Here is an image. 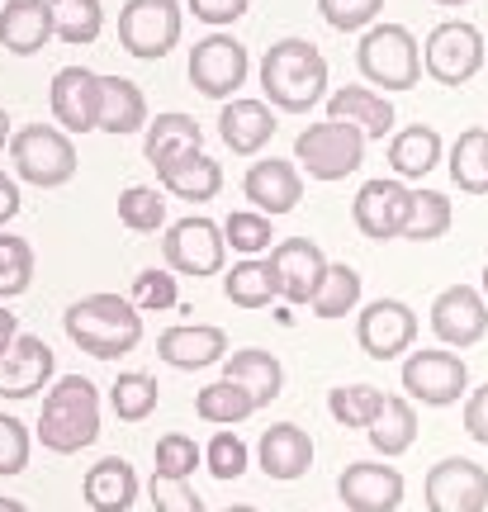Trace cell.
<instances>
[{
	"label": "cell",
	"instance_id": "obj_1",
	"mask_svg": "<svg viewBox=\"0 0 488 512\" xmlns=\"http://www.w3.org/2000/svg\"><path fill=\"white\" fill-rule=\"evenodd\" d=\"M261 91H266V105L285 114L313 110L327 95V57L318 53V43L294 34L275 38L261 57Z\"/></svg>",
	"mask_w": 488,
	"mask_h": 512
},
{
	"label": "cell",
	"instance_id": "obj_2",
	"mask_svg": "<svg viewBox=\"0 0 488 512\" xmlns=\"http://www.w3.org/2000/svg\"><path fill=\"white\" fill-rule=\"evenodd\" d=\"M62 328L95 361H119L143 342V313L124 294H86L62 313Z\"/></svg>",
	"mask_w": 488,
	"mask_h": 512
},
{
	"label": "cell",
	"instance_id": "obj_3",
	"mask_svg": "<svg viewBox=\"0 0 488 512\" xmlns=\"http://www.w3.org/2000/svg\"><path fill=\"white\" fill-rule=\"evenodd\" d=\"M100 437V389L86 375H62L43 399L38 441L57 456H76Z\"/></svg>",
	"mask_w": 488,
	"mask_h": 512
},
{
	"label": "cell",
	"instance_id": "obj_4",
	"mask_svg": "<svg viewBox=\"0 0 488 512\" xmlns=\"http://www.w3.org/2000/svg\"><path fill=\"white\" fill-rule=\"evenodd\" d=\"M356 62H361V76L370 86L413 91L417 76H422V43L413 38L408 24H375V29L361 34Z\"/></svg>",
	"mask_w": 488,
	"mask_h": 512
},
{
	"label": "cell",
	"instance_id": "obj_5",
	"mask_svg": "<svg viewBox=\"0 0 488 512\" xmlns=\"http://www.w3.org/2000/svg\"><path fill=\"white\" fill-rule=\"evenodd\" d=\"M10 162H15L19 181L53 190V185H67L76 176V143L57 124H24L10 138Z\"/></svg>",
	"mask_w": 488,
	"mask_h": 512
},
{
	"label": "cell",
	"instance_id": "obj_6",
	"mask_svg": "<svg viewBox=\"0 0 488 512\" xmlns=\"http://www.w3.org/2000/svg\"><path fill=\"white\" fill-rule=\"evenodd\" d=\"M361 157H365V133L356 124H342V119L308 124L294 138V162L313 181H342V176H351L361 166Z\"/></svg>",
	"mask_w": 488,
	"mask_h": 512
},
{
	"label": "cell",
	"instance_id": "obj_7",
	"mask_svg": "<svg viewBox=\"0 0 488 512\" xmlns=\"http://www.w3.org/2000/svg\"><path fill=\"white\" fill-rule=\"evenodd\" d=\"M484 57L488 43L470 19H441L422 43V72L441 81V86H465L484 67Z\"/></svg>",
	"mask_w": 488,
	"mask_h": 512
},
{
	"label": "cell",
	"instance_id": "obj_8",
	"mask_svg": "<svg viewBox=\"0 0 488 512\" xmlns=\"http://www.w3.org/2000/svg\"><path fill=\"white\" fill-rule=\"evenodd\" d=\"M247 72H252V57H247V48L237 43L233 34H223V29H214V34H204L190 48V86H195L199 95H209V100H237V86L247 81Z\"/></svg>",
	"mask_w": 488,
	"mask_h": 512
},
{
	"label": "cell",
	"instance_id": "obj_9",
	"mask_svg": "<svg viewBox=\"0 0 488 512\" xmlns=\"http://www.w3.org/2000/svg\"><path fill=\"white\" fill-rule=\"evenodd\" d=\"M119 43L124 53L157 62L181 43V5L176 0H128L119 10Z\"/></svg>",
	"mask_w": 488,
	"mask_h": 512
},
{
	"label": "cell",
	"instance_id": "obj_10",
	"mask_svg": "<svg viewBox=\"0 0 488 512\" xmlns=\"http://www.w3.org/2000/svg\"><path fill=\"white\" fill-rule=\"evenodd\" d=\"M162 256L176 275H218L223 271V256H228V238L214 219L204 214H190V219H176L162 238Z\"/></svg>",
	"mask_w": 488,
	"mask_h": 512
},
{
	"label": "cell",
	"instance_id": "obj_11",
	"mask_svg": "<svg viewBox=\"0 0 488 512\" xmlns=\"http://www.w3.org/2000/svg\"><path fill=\"white\" fill-rule=\"evenodd\" d=\"M408 214H413V190L398 181V176H375V181H365L361 190H356V200H351L356 228L375 242L403 238Z\"/></svg>",
	"mask_w": 488,
	"mask_h": 512
},
{
	"label": "cell",
	"instance_id": "obj_12",
	"mask_svg": "<svg viewBox=\"0 0 488 512\" xmlns=\"http://www.w3.org/2000/svg\"><path fill=\"white\" fill-rule=\"evenodd\" d=\"M403 389L417 403L446 408V403H460V394L470 389V366L455 351H413L403 361Z\"/></svg>",
	"mask_w": 488,
	"mask_h": 512
},
{
	"label": "cell",
	"instance_id": "obj_13",
	"mask_svg": "<svg viewBox=\"0 0 488 512\" xmlns=\"http://www.w3.org/2000/svg\"><path fill=\"white\" fill-rule=\"evenodd\" d=\"M427 508L432 512H484L488 508V470L465 456H446L427 470Z\"/></svg>",
	"mask_w": 488,
	"mask_h": 512
},
{
	"label": "cell",
	"instance_id": "obj_14",
	"mask_svg": "<svg viewBox=\"0 0 488 512\" xmlns=\"http://www.w3.org/2000/svg\"><path fill=\"white\" fill-rule=\"evenodd\" d=\"M417 337V313L403 299H370L356 318V342L370 361H394L413 347Z\"/></svg>",
	"mask_w": 488,
	"mask_h": 512
},
{
	"label": "cell",
	"instance_id": "obj_15",
	"mask_svg": "<svg viewBox=\"0 0 488 512\" xmlns=\"http://www.w3.org/2000/svg\"><path fill=\"white\" fill-rule=\"evenodd\" d=\"M271 266H275V280H280V299H285V304H313V294L323 290L332 261H327L323 247L313 238H285L271 247Z\"/></svg>",
	"mask_w": 488,
	"mask_h": 512
},
{
	"label": "cell",
	"instance_id": "obj_16",
	"mask_svg": "<svg viewBox=\"0 0 488 512\" xmlns=\"http://www.w3.org/2000/svg\"><path fill=\"white\" fill-rule=\"evenodd\" d=\"M432 332L446 347H474L488 332V299L474 285H446L432 299Z\"/></svg>",
	"mask_w": 488,
	"mask_h": 512
},
{
	"label": "cell",
	"instance_id": "obj_17",
	"mask_svg": "<svg viewBox=\"0 0 488 512\" xmlns=\"http://www.w3.org/2000/svg\"><path fill=\"white\" fill-rule=\"evenodd\" d=\"M337 498L346 503V512H398L403 475L380 460H351L337 479Z\"/></svg>",
	"mask_w": 488,
	"mask_h": 512
},
{
	"label": "cell",
	"instance_id": "obj_18",
	"mask_svg": "<svg viewBox=\"0 0 488 512\" xmlns=\"http://www.w3.org/2000/svg\"><path fill=\"white\" fill-rule=\"evenodd\" d=\"M53 119L67 133H95L100 128V72L91 67H62L48 86Z\"/></svg>",
	"mask_w": 488,
	"mask_h": 512
},
{
	"label": "cell",
	"instance_id": "obj_19",
	"mask_svg": "<svg viewBox=\"0 0 488 512\" xmlns=\"http://www.w3.org/2000/svg\"><path fill=\"white\" fill-rule=\"evenodd\" d=\"M242 195H247L252 209H261L266 219L290 214L294 204L304 200V171H299V162H285V157H261V162L247 166Z\"/></svg>",
	"mask_w": 488,
	"mask_h": 512
},
{
	"label": "cell",
	"instance_id": "obj_20",
	"mask_svg": "<svg viewBox=\"0 0 488 512\" xmlns=\"http://www.w3.org/2000/svg\"><path fill=\"white\" fill-rule=\"evenodd\" d=\"M48 380H53V347L34 332H19V342L0 356V399H34Z\"/></svg>",
	"mask_w": 488,
	"mask_h": 512
},
{
	"label": "cell",
	"instance_id": "obj_21",
	"mask_svg": "<svg viewBox=\"0 0 488 512\" xmlns=\"http://www.w3.org/2000/svg\"><path fill=\"white\" fill-rule=\"evenodd\" d=\"M157 356L176 370H204L228 361V332L214 323H176L157 337Z\"/></svg>",
	"mask_w": 488,
	"mask_h": 512
},
{
	"label": "cell",
	"instance_id": "obj_22",
	"mask_svg": "<svg viewBox=\"0 0 488 512\" xmlns=\"http://www.w3.org/2000/svg\"><path fill=\"white\" fill-rule=\"evenodd\" d=\"M218 133H223V143L233 147L237 157H256L275 138V105L237 95V100H228L218 110Z\"/></svg>",
	"mask_w": 488,
	"mask_h": 512
},
{
	"label": "cell",
	"instance_id": "obj_23",
	"mask_svg": "<svg viewBox=\"0 0 488 512\" xmlns=\"http://www.w3.org/2000/svg\"><path fill=\"white\" fill-rule=\"evenodd\" d=\"M53 34H57L53 0H5V10H0V48L5 53L29 57Z\"/></svg>",
	"mask_w": 488,
	"mask_h": 512
},
{
	"label": "cell",
	"instance_id": "obj_24",
	"mask_svg": "<svg viewBox=\"0 0 488 512\" xmlns=\"http://www.w3.org/2000/svg\"><path fill=\"white\" fill-rule=\"evenodd\" d=\"M256 460H261V470L266 479H299L308 475V465H313V437H308L299 422H275L266 427V437L256 446Z\"/></svg>",
	"mask_w": 488,
	"mask_h": 512
},
{
	"label": "cell",
	"instance_id": "obj_25",
	"mask_svg": "<svg viewBox=\"0 0 488 512\" xmlns=\"http://www.w3.org/2000/svg\"><path fill=\"white\" fill-rule=\"evenodd\" d=\"M81 498L95 512H128L138 503V470L119 456L95 460L91 470H86V479H81Z\"/></svg>",
	"mask_w": 488,
	"mask_h": 512
},
{
	"label": "cell",
	"instance_id": "obj_26",
	"mask_svg": "<svg viewBox=\"0 0 488 512\" xmlns=\"http://www.w3.org/2000/svg\"><path fill=\"white\" fill-rule=\"evenodd\" d=\"M185 152H204V128H199L190 114L166 110L143 128V157L157 166V171H162L166 162L185 157Z\"/></svg>",
	"mask_w": 488,
	"mask_h": 512
},
{
	"label": "cell",
	"instance_id": "obj_27",
	"mask_svg": "<svg viewBox=\"0 0 488 512\" xmlns=\"http://www.w3.org/2000/svg\"><path fill=\"white\" fill-rule=\"evenodd\" d=\"M147 95L138 81H128V76H100V133H114V138H124V133H138L147 128Z\"/></svg>",
	"mask_w": 488,
	"mask_h": 512
},
{
	"label": "cell",
	"instance_id": "obj_28",
	"mask_svg": "<svg viewBox=\"0 0 488 512\" xmlns=\"http://www.w3.org/2000/svg\"><path fill=\"white\" fill-rule=\"evenodd\" d=\"M327 119L356 124L365 138H384L394 128V105L384 95H375L370 86H342V91L327 95Z\"/></svg>",
	"mask_w": 488,
	"mask_h": 512
},
{
	"label": "cell",
	"instance_id": "obj_29",
	"mask_svg": "<svg viewBox=\"0 0 488 512\" xmlns=\"http://www.w3.org/2000/svg\"><path fill=\"white\" fill-rule=\"evenodd\" d=\"M157 181L176 200H214L218 190H223V166L209 152H185V157H176V162H166L157 171Z\"/></svg>",
	"mask_w": 488,
	"mask_h": 512
},
{
	"label": "cell",
	"instance_id": "obj_30",
	"mask_svg": "<svg viewBox=\"0 0 488 512\" xmlns=\"http://www.w3.org/2000/svg\"><path fill=\"white\" fill-rule=\"evenodd\" d=\"M441 162V133L432 124H408L389 138V166L398 181H422Z\"/></svg>",
	"mask_w": 488,
	"mask_h": 512
},
{
	"label": "cell",
	"instance_id": "obj_31",
	"mask_svg": "<svg viewBox=\"0 0 488 512\" xmlns=\"http://www.w3.org/2000/svg\"><path fill=\"white\" fill-rule=\"evenodd\" d=\"M223 380L252 389L256 403L266 408V403H275V399H280V389H285V366L275 361L271 351L247 347V351H233V356L223 361Z\"/></svg>",
	"mask_w": 488,
	"mask_h": 512
},
{
	"label": "cell",
	"instance_id": "obj_32",
	"mask_svg": "<svg viewBox=\"0 0 488 512\" xmlns=\"http://www.w3.org/2000/svg\"><path fill=\"white\" fill-rule=\"evenodd\" d=\"M223 294H228V304H237V309H266L271 299H280V280H275L271 256L266 261L261 256L237 261L233 271L223 275Z\"/></svg>",
	"mask_w": 488,
	"mask_h": 512
},
{
	"label": "cell",
	"instance_id": "obj_33",
	"mask_svg": "<svg viewBox=\"0 0 488 512\" xmlns=\"http://www.w3.org/2000/svg\"><path fill=\"white\" fill-rule=\"evenodd\" d=\"M365 437H370V446L380 451L384 460L389 456H403L408 446L417 441V413L408 399H398V394H384V408L375 413V422L365 427Z\"/></svg>",
	"mask_w": 488,
	"mask_h": 512
},
{
	"label": "cell",
	"instance_id": "obj_34",
	"mask_svg": "<svg viewBox=\"0 0 488 512\" xmlns=\"http://www.w3.org/2000/svg\"><path fill=\"white\" fill-rule=\"evenodd\" d=\"M256 408H261V403H256L252 389H242V384H233V380H214L195 394V418L214 422V427H233V422L252 418Z\"/></svg>",
	"mask_w": 488,
	"mask_h": 512
},
{
	"label": "cell",
	"instance_id": "obj_35",
	"mask_svg": "<svg viewBox=\"0 0 488 512\" xmlns=\"http://www.w3.org/2000/svg\"><path fill=\"white\" fill-rule=\"evenodd\" d=\"M451 181L465 195H488V128H465L451 147Z\"/></svg>",
	"mask_w": 488,
	"mask_h": 512
},
{
	"label": "cell",
	"instance_id": "obj_36",
	"mask_svg": "<svg viewBox=\"0 0 488 512\" xmlns=\"http://www.w3.org/2000/svg\"><path fill=\"white\" fill-rule=\"evenodd\" d=\"M356 304H361V271L346 266V261H332V266H327L323 290L313 294L308 309L318 313V318H346Z\"/></svg>",
	"mask_w": 488,
	"mask_h": 512
},
{
	"label": "cell",
	"instance_id": "obj_37",
	"mask_svg": "<svg viewBox=\"0 0 488 512\" xmlns=\"http://www.w3.org/2000/svg\"><path fill=\"white\" fill-rule=\"evenodd\" d=\"M109 408L114 418L124 422H143L157 413V380L147 370H124L119 380L109 384Z\"/></svg>",
	"mask_w": 488,
	"mask_h": 512
},
{
	"label": "cell",
	"instance_id": "obj_38",
	"mask_svg": "<svg viewBox=\"0 0 488 512\" xmlns=\"http://www.w3.org/2000/svg\"><path fill=\"white\" fill-rule=\"evenodd\" d=\"M53 19H57V38L62 43L86 48L105 29V5L100 0H53Z\"/></svg>",
	"mask_w": 488,
	"mask_h": 512
},
{
	"label": "cell",
	"instance_id": "obj_39",
	"mask_svg": "<svg viewBox=\"0 0 488 512\" xmlns=\"http://www.w3.org/2000/svg\"><path fill=\"white\" fill-rule=\"evenodd\" d=\"M380 408H384V394L375 384H337L327 394V413L342 422V427H370Z\"/></svg>",
	"mask_w": 488,
	"mask_h": 512
},
{
	"label": "cell",
	"instance_id": "obj_40",
	"mask_svg": "<svg viewBox=\"0 0 488 512\" xmlns=\"http://www.w3.org/2000/svg\"><path fill=\"white\" fill-rule=\"evenodd\" d=\"M119 223L133 233H157L166 223V200L157 185H128L119 190Z\"/></svg>",
	"mask_w": 488,
	"mask_h": 512
},
{
	"label": "cell",
	"instance_id": "obj_41",
	"mask_svg": "<svg viewBox=\"0 0 488 512\" xmlns=\"http://www.w3.org/2000/svg\"><path fill=\"white\" fill-rule=\"evenodd\" d=\"M451 228V200L441 190H413V214H408V228L403 238L408 242H436Z\"/></svg>",
	"mask_w": 488,
	"mask_h": 512
},
{
	"label": "cell",
	"instance_id": "obj_42",
	"mask_svg": "<svg viewBox=\"0 0 488 512\" xmlns=\"http://www.w3.org/2000/svg\"><path fill=\"white\" fill-rule=\"evenodd\" d=\"M34 285V247L15 233H0V299H15Z\"/></svg>",
	"mask_w": 488,
	"mask_h": 512
},
{
	"label": "cell",
	"instance_id": "obj_43",
	"mask_svg": "<svg viewBox=\"0 0 488 512\" xmlns=\"http://www.w3.org/2000/svg\"><path fill=\"white\" fill-rule=\"evenodd\" d=\"M223 238H228V247L242 256H256L271 247V219L261 214V209H233L228 219H223Z\"/></svg>",
	"mask_w": 488,
	"mask_h": 512
},
{
	"label": "cell",
	"instance_id": "obj_44",
	"mask_svg": "<svg viewBox=\"0 0 488 512\" xmlns=\"http://www.w3.org/2000/svg\"><path fill=\"white\" fill-rule=\"evenodd\" d=\"M199 460H204V451L195 446V437H185V432H166V437L157 441V470H152V475L190 479Z\"/></svg>",
	"mask_w": 488,
	"mask_h": 512
},
{
	"label": "cell",
	"instance_id": "obj_45",
	"mask_svg": "<svg viewBox=\"0 0 488 512\" xmlns=\"http://www.w3.org/2000/svg\"><path fill=\"white\" fill-rule=\"evenodd\" d=\"M176 299H181V290H176V275L171 271L133 275V304H138V313H166L176 309Z\"/></svg>",
	"mask_w": 488,
	"mask_h": 512
},
{
	"label": "cell",
	"instance_id": "obj_46",
	"mask_svg": "<svg viewBox=\"0 0 488 512\" xmlns=\"http://www.w3.org/2000/svg\"><path fill=\"white\" fill-rule=\"evenodd\" d=\"M204 465H209V475L214 479H242L247 475V446H242V437L237 432H218L209 446H204Z\"/></svg>",
	"mask_w": 488,
	"mask_h": 512
},
{
	"label": "cell",
	"instance_id": "obj_47",
	"mask_svg": "<svg viewBox=\"0 0 488 512\" xmlns=\"http://www.w3.org/2000/svg\"><path fill=\"white\" fill-rule=\"evenodd\" d=\"M318 10H323V19L332 24V29L356 34V29H375L384 0H318Z\"/></svg>",
	"mask_w": 488,
	"mask_h": 512
},
{
	"label": "cell",
	"instance_id": "obj_48",
	"mask_svg": "<svg viewBox=\"0 0 488 512\" xmlns=\"http://www.w3.org/2000/svg\"><path fill=\"white\" fill-rule=\"evenodd\" d=\"M147 498L157 512H204V498L195 494L190 479H171V475H152L147 479Z\"/></svg>",
	"mask_w": 488,
	"mask_h": 512
},
{
	"label": "cell",
	"instance_id": "obj_49",
	"mask_svg": "<svg viewBox=\"0 0 488 512\" xmlns=\"http://www.w3.org/2000/svg\"><path fill=\"white\" fill-rule=\"evenodd\" d=\"M29 465V427L15 413H0V475H19Z\"/></svg>",
	"mask_w": 488,
	"mask_h": 512
},
{
	"label": "cell",
	"instance_id": "obj_50",
	"mask_svg": "<svg viewBox=\"0 0 488 512\" xmlns=\"http://www.w3.org/2000/svg\"><path fill=\"white\" fill-rule=\"evenodd\" d=\"M247 5L252 0H190V10H195V19H204V24H214V29H223V24H233V19L247 15Z\"/></svg>",
	"mask_w": 488,
	"mask_h": 512
},
{
	"label": "cell",
	"instance_id": "obj_51",
	"mask_svg": "<svg viewBox=\"0 0 488 512\" xmlns=\"http://www.w3.org/2000/svg\"><path fill=\"white\" fill-rule=\"evenodd\" d=\"M465 432L488 446V384H479L470 399H465Z\"/></svg>",
	"mask_w": 488,
	"mask_h": 512
},
{
	"label": "cell",
	"instance_id": "obj_52",
	"mask_svg": "<svg viewBox=\"0 0 488 512\" xmlns=\"http://www.w3.org/2000/svg\"><path fill=\"white\" fill-rule=\"evenodd\" d=\"M15 214H19V181L0 171V228L15 219Z\"/></svg>",
	"mask_w": 488,
	"mask_h": 512
},
{
	"label": "cell",
	"instance_id": "obj_53",
	"mask_svg": "<svg viewBox=\"0 0 488 512\" xmlns=\"http://www.w3.org/2000/svg\"><path fill=\"white\" fill-rule=\"evenodd\" d=\"M15 342H19V318L10 309H0V356L15 347Z\"/></svg>",
	"mask_w": 488,
	"mask_h": 512
},
{
	"label": "cell",
	"instance_id": "obj_54",
	"mask_svg": "<svg viewBox=\"0 0 488 512\" xmlns=\"http://www.w3.org/2000/svg\"><path fill=\"white\" fill-rule=\"evenodd\" d=\"M10 138H15V128H10V114L0 110V152H5V147H10Z\"/></svg>",
	"mask_w": 488,
	"mask_h": 512
},
{
	"label": "cell",
	"instance_id": "obj_55",
	"mask_svg": "<svg viewBox=\"0 0 488 512\" xmlns=\"http://www.w3.org/2000/svg\"><path fill=\"white\" fill-rule=\"evenodd\" d=\"M0 512H29V508H24L19 498H0Z\"/></svg>",
	"mask_w": 488,
	"mask_h": 512
},
{
	"label": "cell",
	"instance_id": "obj_56",
	"mask_svg": "<svg viewBox=\"0 0 488 512\" xmlns=\"http://www.w3.org/2000/svg\"><path fill=\"white\" fill-rule=\"evenodd\" d=\"M228 512H261V508H247V503H233V508Z\"/></svg>",
	"mask_w": 488,
	"mask_h": 512
},
{
	"label": "cell",
	"instance_id": "obj_57",
	"mask_svg": "<svg viewBox=\"0 0 488 512\" xmlns=\"http://www.w3.org/2000/svg\"><path fill=\"white\" fill-rule=\"evenodd\" d=\"M436 5H451V10H455V5H470V0H436Z\"/></svg>",
	"mask_w": 488,
	"mask_h": 512
},
{
	"label": "cell",
	"instance_id": "obj_58",
	"mask_svg": "<svg viewBox=\"0 0 488 512\" xmlns=\"http://www.w3.org/2000/svg\"><path fill=\"white\" fill-rule=\"evenodd\" d=\"M479 290H484V299H488V266H484V285H479Z\"/></svg>",
	"mask_w": 488,
	"mask_h": 512
}]
</instances>
